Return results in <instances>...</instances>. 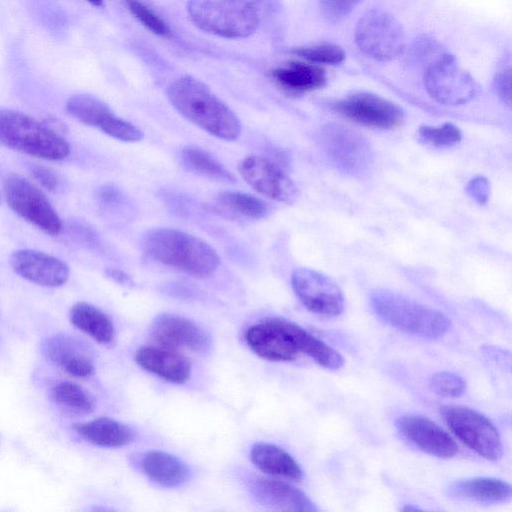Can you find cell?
Masks as SVG:
<instances>
[{"label": "cell", "mask_w": 512, "mask_h": 512, "mask_svg": "<svg viewBox=\"0 0 512 512\" xmlns=\"http://www.w3.org/2000/svg\"><path fill=\"white\" fill-rule=\"evenodd\" d=\"M135 361L144 370L175 384H183L192 373L190 361L166 347L144 346L135 353Z\"/></svg>", "instance_id": "21"}, {"label": "cell", "mask_w": 512, "mask_h": 512, "mask_svg": "<svg viewBox=\"0 0 512 512\" xmlns=\"http://www.w3.org/2000/svg\"><path fill=\"white\" fill-rule=\"evenodd\" d=\"M441 414L454 434L481 457L496 461L503 446L494 424L482 413L465 406H444Z\"/></svg>", "instance_id": "10"}, {"label": "cell", "mask_w": 512, "mask_h": 512, "mask_svg": "<svg viewBox=\"0 0 512 512\" xmlns=\"http://www.w3.org/2000/svg\"><path fill=\"white\" fill-rule=\"evenodd\" d=\"M70 321L76 328L100 344H109L114 339L115 330L111 318L89 303L74 304L70 311Z\"/></svg>", "instance_id": "27"}, {"label": "cell", "mask_w": 512, "mask_h": 512, "mask_svg": "<svg viewBox=\"0 0 512 512\" xmlns=\"http://www.w3.org/2000/svg\"><path fill=\"white\" fill-rule=\"evenodd\" d=\"M152 336L161 346L202 353L209 349V334L194 321L175 314L158 316L152 326Z\"/></svg>", "instance_id": "18"}, {"label": "cell", "mask_w": 512, "mask_h": 512, "mask_svg": "<svg viewBox=\"0 0 512 512\" xmlns=\"http://www.w3.org/2000/svg\"><path fill=\"white\" fill-rule=\"evenodd\" d=\"M448 494L456 499L484 504L504 503L511 498V486L492 477H475L452 483Z\"/></svg>", "instance_id": "23"}, {"label": "cell", "mask_w": 512, "mask_h": 512, "mask_svg": "<svg viewBox=\"0 0 512 512\" xmlns=\"http://www.w3.org/2000/svg\"><path fill=\"white\" fill-rule=\"evenodd\" d=\"M52 401L65 412L75 415L90 414L95 410L94 397L81 385L59 381L50 390Z\"/></svg>", "instance_id": "29"}, {"label": "cell", "mask_w": 512, "mask_h": 512, "mask_svg": "<svg viewBox=\"0 0 512 512\" xmlns=\"http://www.w3.org/2000/svg\"><path fill=\"white\" fill-rule=\"evenodd\" d=\"M167 97L179 114L208 134L225 141L240 137L238 116L200 80L188 75L174 80Z\"/></svg>", "instance_id": "1"}, {"label": "cell", "mask_w": 512, "mask_h": 512, "mask_svg": "<svg viewBox=\"0 0 512 512\" xmlns=\"http://www.w3.org/2000/svg\"><path fill=\"white\" fill-rule=\"evenodd\" d=\"M215 208L229 218L248 220H260L269 213V206L261 198L236 191L219 193L215 200Z\"/></svg>", "instance_id": "28"}, {"label": "cell", "mask_w": 512, "mask_h": 512, "mask_svg": "<svg viewBox=\"0 0 512 512\" xmlns=\"http://www.w3.org/2000/svg\"><path fill=\"white\" fill-rule=\"evenodd\" d=\"M307 334V330L291 320L270 318L250 326L245 341L263 359L288 362L302 354Z\"/></svg>", "instance_id": "6"}, {"label": "cell", "mask_w": 512, "mask_h": 512, "mask_svg": "<svg viewBox=\"0 0 512 512\" xmlns=\"http://www.w3.org/2000/svg\"><path fill=\"white\" fill-rule=\"evenodd\" d=\"M466 192L478 204H485L490 195L489 181L482 176L475 177L467 184Z\"/></svg>", "instance_id": "38"}, {"label": "cell", "mask_w": 512, "mask_h": 512, "mask_svg": "<svg viewBox=\"0 0 512 512\" xmlns=\"http://www.w3.org/2000/svg\"><path fill=\"white\" fill-rule=\"evenodd\" d=\"M511 61L509 56L504 58L499 65L498 70L494 77V90L497 96L510 106L511 103Z\"/></svg>", "instance_id": "36"}, {"label": "cell", "mask_w": 512, "mask_h": 512, "mask_svg": "<svg viewBox=\"0 0 512 512\" xmlns=\"http://www.w3.org/2000/svg\"><path fill=\"white\" fill-rule=\"evenodd\" d=\"M273 79L285 90L304 93L321 88L326 83L325 71L314 64L290 62L271 72Z\"/></svg>", "instance_id": "26"}, {"label": "cell", "mask_w": 512, "mask_h": 512, "mask_svg": "<svg viewBox=\"0 0 512 512\" xmlns=\"http://www.w3.org/2000/svg\"><path fill=\"white\" fill-rule=\"evenodd\" d=\"M140 467L149 479L163 487H177L189 478V469L181 459L160 450L147 451Z\"/></svg>", "instance_id": "25"}, {"label": "cell", "mask_w": 512, "mask_h": 512, "mask_svg": "<svg viewBox=\"0 0 512 512\" xmlns=\"http://www.w3.org/2000/svg\"><path fill=\"white\" fill-rule=\"evenodd\" d=\"M429 385L434 393L449 398H458L466 390L465 380L451 372H437L433 374L430 377Z\"/></svg>", "instance_id": "34"}, {"label": "cell", "mask_w": 512, "mask_h": 512, "mask_svg": "<svg viewBox=\"0 0 512 512\" xmlns=\"http://www.w3.org/2000/svg\"><path fill=\"white\" fill-rule=\"evenodd\" d=\"M358 48L368 57L389 61L403 54L406 41L400 22L382 9L367 11L355 27Z\"/></svg>", "instance_id": "7"}, {"label": "cell", "mask_w": 512, "mask_h": 512, "mask_svg": "<svg viewBox=\"0 0 512 512\" xmlns=\"http://www.w3.org/2000/svg\"><path fill=\"white\" fill-rule=\"evenodd\" d=\"M419 135L426 143L436 147H451L461 141V131L452 123H445L440 127L421 126Z\"/></svg>", "instance_id": "33"}, {"label": "cell", "mask_w": 512, "mask_h": 512, "mask_svg": "<svg viewBox=\"0 0 512 512\" xmlns=\"http://www.w3.org/2000/svg\"><path fill=\"white\" fill-rule=\"evenodd\" d=\"M142 248L153 260L197 278L213 275L220 264L217 252L207 242L173 228L148 231Z\"/></svg>", "instance_id": "2"}, {"label": "cell", "mask_w": 512, "mask_h": 512, "mask_svg": "<svg viewBox=\"0 0 512 512\" xmlns=\"http://www.w3.org/2000/svg\"><path fill=\"white\" fill-rule=\"evenodd\" d=\"M250 490L259 504L280 511H317L315 503L300 489L282 480L256 477Z\"/></svg>", "instance_id": "20"}, {"label": "cell", "mask_w": 512, "mask_h": 512, "mask_svg": "<svg viewBox=\"0 0 512 512\" xmlns=\"http://www.w3.org/2000/svg\"><path fill=\"white\" fill-rule=\"evenodd\" d=\"M293 53L312 63L318 64L336 65L345 60L344 50L340 46L331 43L298 48Z\"/></svg>", "instance_id": "31"}, {"label": "cell", "mask_w": 512, "mask_h": 512, "mask_svg": "<svg viewBox=\"0 0 512 512\" xmlns=\"http://www.w3.org/2000/svg\"><path fill=\"white\" fill-rule=\"evenodd\" d=\"M10 264L20 277L43 287H60L70 276L69 266L64 261L33 249L15 251L10 256Z\"/></svg>", "instance_id": "16"}, {"label": "cell", "mask_w": 512, "mask_h": 512, "mask_svg": "<svg viewBox=\"0 0 512 512\" xmlns=\"http://www.w3.org/2000/svg\"><path fill=\"white\" fill-rule=\"evenodd\" d=\"M370 301L384 322L403 332L435 339L450 328V320L442 312L393 291L377 289L372 292Z\"/></svg>", "instance_id": "4"}, {"label": "cell", "mask_w": 512, "mask_h": 512, "mask_svg": "<svg viewBox=\"0 0 512 512\" xmlns=\"http://www.w3.org/2000/svg\"><path fill=\"white\" fill-rule=\"evenodd\" d=\"M132 15L152 33L169 37L171 31L168 25L149 7L140 0H124Z\"/></svg>", "instance_id": "32"}, {"label": "cell", "mask_w": 512, "mask_h": 512, "mask_svg": "<svg viewBox=\"0 0 512 512\" xmlns=\"http://www.w3.org/2000/svg\"><path fill=\"white\" fill-rule=\"evenodd\" d=\"M424 85L435 101L448 106L465 104L476 97L480 86L455 57L444 52L424 71Z\"/></svg>", "instance_id": "8"}, {"label": "cell", "mask_w": 512, "mask_h": 512, "mask_svg": "<svg viewBox=\"0 0 512 512\" xmlns=\"http://www.w3.org/2000/svg\"><path fill=\"white\" fill-rule=\"evenodd\" d=\"M253 464L263 473L300 481L303 471L298 462L283 448L266 442L255 443L250 450Z\"/></svg>", "instance_id": "24"}, {"label": "cell", "mask_w": 512, "mask_h": 512, "mask_svg": "<svg viewBox=\"0 0 512 512\" xmlns=\"http://www.w3.org/2000/svg\"><path fill=\"white\" fill-rule=\"evenodd\" d=\"M327 20L339 22L347 17L363 0H319Z\"/></svg>", "instance_id": "35"}, {"label": "cell", "mask_w": 512, "mask_h": 512, "mask_svg": "<svg viewBox=\"0 0 512 512\" xmlns=\"http://www.w3.org/2000/svg\"><path fill=\"white\" fill-rule=\"evenodd\" d=\"M106 274L114 281L121 284L131 283V278L124 271L116 268H109L106 270Z\"/></svg>", "instance_id": "40"}, {"label": "cell", "mask_w": 512, "mask_h": 512, "mask_svg": "<svg viewBox=\"0 0 512 512\" xmlns=\"http://www.w3.org/2000/svg\"><path fill=\"white\" fill-rule=\"evenodd\" d=\"M4 196L11 210L50 236H58L62 222L45 194L22 176L8 175L3 183Z\"/></svg>", "instance_id": "9"}, {"label": "cell", "mask_w": 512, "mask_h": 512, "mask_svg": "<svg viewBox=\"0 0 512 512\" xmlns=\"http://www.w3.org/2000/svg\"><path fill=\"white\" fill-rule=\"evenodd\" d=\"M291 285L298 299L309 311L328 317L342 313V291L326 275L309 268H298L291 275Z\"/></svg>", "instance_id": "15"}, {"label": "cell", "mask_w": 512, "mask_h": 512, "mask_svg": "<svg viewBox=\"0 0 512 512\" xmlns=\"http://www.w3.org/2000/svg\"><path fill=\"white\" fill-rule=\"evenodd\" d=\"M0 144L49 161L63 160L71 152L69 143L50 126L7 108H0Z\"/></svg>", "instance_id": "3"}, {"label": "cell", "mask_w": 512, "mask_h": 512, "mask_svg": "<svg viewBox=\"0 0 512 512\" xmlns=\"http://www.w3.org/2000/svg\"><path fill=\"white\" fill-rule=\"evenodd\" d=\"M181 160L187 169L201 176L224 183H234L236 181L230 170L198 146L188 145L183 147Z\"/></svg>", "instance_id": "30"}, {"label": "cell", "mask_w": 512, "mask_h": 512, "mask_svg": "<svg viewBox=\"0 0 512 512\" xmlns=\"http://www.w3.org/2000/svg\"><path fill=\"white\" fill-rule=\"evenodd\" d=\"M99 202L108 208H116L125 201L124 194L116 187L105 185L99 188L97 192Z\"/></svg>", "instance_id": "39"}, {"label": "cell", "mask_w": 512, "mask_h": 512, "mask_svg": "<svg viewBox=\"0 0 512 512\" xmlns=\"http://www.w3.org/2000/svg\"><path fill=\"white\" fill-rule=\"evenodd\" d=\"M402 435L421 451L442 459L454 457L458 446L454 439L432 420L414 414H405L396 421Z\"/></svg>", "instance_id": "17"}, {"label": "cell", "mask_w": 512, "mask_h": 512, "mask_svg": "<svg viewBox=\"0 0 512 512\" xmlns=\"http://www.w3.org/2000/svg\"><path fill=\"white\" fill-rule=\"evenodd\" d=\"M86 1H88L89 3H91L92 5H94L96 7L103 6V0H86Z\"/></svg>", "instance_id": "42"}, {"label": "cell", "mask_w": 512, "mask_h": 512, "mask_svg": "<svg viewBox=\"0 0 512 512\" xmlns=\"http://www.w3.org/2000/svg\"><path fill=\"white\" fill-rule=\"evenodd\" d=\"M65 109L79 122L97 128L114 139L123 142H137L143 139V132L138 127L116 116L106 103L95 96H71L66 102Z\"/></svg>", "instance_id": "12"}, {"label": "cell", "mask_w": 512, "mask_h": 512, "mask_svg": "<svg viewBox=\"0 0 512 512\" xmlns=\"http://www.w3.org/2000/svg\"><path fill=\"white\" fill-rule=\"evenodd\" d=\"M320 145L329 161L341 172L361 175L372 164V149L357 132L337 124H328L320 132Z\"/></svg>", "instance_id": "11"}, {"label": "cell", "mask_w": 512, "mask_h": 512, "mask_svg": "<svg viewBox=\"0 0 512 512\" xmlns=\"http://www.w3.org/2000/svg\"><path fill=\"white\" fill-rule=\"evenodd\" d=\"M42 350L49 361L73 377L87 378L95 371L90 351L71 335H52L44 341Z\"/></svg>", "instance_id": "19"}, {"label": "cell", "mask_w": 512, "mask_h": 512, "mask_svg": "<svg viewBox=\"0 0 512 512\" xmlns=\"http://www.w3.org/2000/svg\"><path fill=\"white\" fill-rule=\"evenodd\" d=\"M248 2L260 15L262 11L271 9L277 0H245Z\"/></svg>", "instance_id": "41"}, {"label": "cell", "mask_w": 512, "mask_h": 512, "mask_svg": "<svg viewBox=\"0 0 512 512\" xmlns=\"http://www.w3.org/2000/svg\"><path fill=\"white\" fill-rule=\"evenodd\" d=\"M73 429L86 442L99 447H122L133 442L135 438V433L129 426L108 417L75 423Z\"/></svg>", "instance_id": "22"}, {"label": "cell", "mask_w": 512, "mask_h": 512, "mask_svg": "<svg viewBox=\"0 0 512 512\" xmlns=\"http://www.w3.org/2000/svg\"><path fill=\"white\" fill-rule=\"evenodd\" d=\"M241 177L261 195L291 204L298 198L297 186L282 165L258 155L243 158L238 165Z\"/></svg>", "instance_id": "13"}, {"label": "cell", "mask_w": 512, "mask_h": 512, "mask_svg": "<svg viewBox=\"0 0 512 512\" xmlns=\"http://www.w3.org/2000/svg\"><path fill=\"white\" fill-rule=\"evenodd\" d=\"M410 510L415 511V510H420V509L417 507H413L411 505H407L406 507L403 508V511H410Z\"/></svg>", "instance_id": "43"}, {"label": "cell", "mask_w": 512, "mask_h": 512, "mask_svg": "<svg viewBox=\"0 0 512 512\" xmlns=\"http://www.w3.org/2000/svg\"><path fill=\"white\" fill-rule=\"evenodd\" d=\"M187 12L199 29L230 39L252 35L260 19L245 0H188Z\"/></svg>", "instance_id": "5"}, {"label": "cell", "mask_w": 512, "mask_h": 512, "mask_svg": "<svg viewBox=\"0 0 512 512\" xmlns=\"http://www.w3.org/2000/svg\"><path fill=\"white\" fill-rule=\"evenodd\" d=\"M32 177L46 190L55 191L59 185L57 175L48 167L39 164L30 166Z\"/></svg>", "instance_id": "37"}, {"label": "cell", "mask_w": 512, "mask_h": 512, "mask_svg": "<svg viewBox=\"0 0 512 512\" xmlns=\"http://www.w3.org/2000/svg\"><path fill=\"white\" fill-rule=\"evenodd\" d=\"M345 118L364 126L392 130L399 127L404 112L397 104L370 92H356L333 104Z\"/></svg>", "instance_id": "14"}]
</instances>
